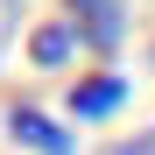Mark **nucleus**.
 <instances>
[{
	"mask_svg": "<svg viewBox=\"0 0 155 155\" xmlns=\"http://www.w3.org/2000/svg\"><path fill=\"white\" fill-rule=\"evenodd\" d=\"M7 134L28 148V155H78V148H71V134H64L49 113H35V106H14V113H7Z\"/></svg>",
	"mask_w": 155,
	"mask_h": 155,
	"instance_id": "f03ea898",
	"label": "nucleus"
},
{
	"mask_svg": "<svg viewBox=\"0 0 155 155\" xmlns=\"http://www.w3.org/2000/svg\"><path fill=\"white\" fill-rule=\"evenodd\" d=\"M120 99H127V85L113 71H99V78H85V85H71V113L78 120H106V113H120Z\"/></svg>",
	"mask_w": 155,
	"mask_h": 155,
	"instance_id": "7ed1b4c3",
	"label": "nucleus"
},
{
	"mask_svg": "<svg viewBox=\"0 0 155 155\" xmlns=\"http://www.w3.org/2000/svg\"><path fill=\"white\" fill-rule=\"evenodd\" d=\"M14 28H21V0H0V57H7V42H14Z\"/></svg>",
	"mask_w": 155,
	"mask_h": 155,
	"instance_id": "39448f33",
	"label": "nucleus"
},
{
	"mask_svg": "<svg viewBox=\"0 0 155 155\" xmlns=\"http://www.w3.org/2000/svg\"><path fill=\"white\" fill-rule=\"evenodd\" d=\"M71 7V28L85 35L99 57H113L120 49V35H127V14H120V0H64Z\"/></svg>",
	"mask_w": 155,
	"mask_h": 155,
	"instance_id": "f257e3e1",
	"label": "nucleus"
},
{
	"mask_svg": "<svg viewBox=\"0 0 155 155\" xmlns=\"http://www.w3.org/2000/svg\"><path fill=\"white\" fill-rule=\"evenodd\" d=\"M113 155H155V127H148V134H134V141H120Z\"/></svg>",
	"mask_w": 155,
	"mask_h": 155,
	"instance_id": "423d86ee",
	"label": "nucleus"
},
{
	"mask_svg": "<svg viewBox=\"0 0 155 155\" xmlns=\"http://www.w3.org/2000/svg\"><path fill=\"white\" fill-rule=\"evenodd\" d=\"M71 42H78V28H64V21H49V28H35V64H64L71 57Z\"/></svg>",
	"mask_w": 155,
	"mask_h": 155,
	"instance_id": "20e7f679",
	"label": "nucleus"
}]
</instances>
